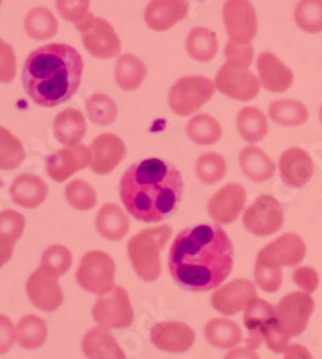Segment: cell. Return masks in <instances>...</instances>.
I'll return each instance as SVG.
<instances>
[{
    "label": "cell",
    "instance_id": "4",
    "mask_svg": "<svg viewBox=\"0 0 322 359\" xmlns=\"http://www.w3.org/2000/svg\"><path fill=\"white\" fill-rule=\"evenodd\" d=\"M171 226H156L140 231L128 243L130 264L142 280L155 282L161 274L160 253L171 237Z\"/></svg>",
    "mask_w": 322,
    "mask_h": 359
},
{
    "label": "cell",
    "instance_id": "33",
    "mask_svg": "<svg viewBox=\"0 0 322 359\" xmlns=\"http://www.w3.org/2000/svg\"><path fill=\"white\" fill-rule=\"evenodd\" d=\"M269 118L282 128H298L308 121L309 111L302 102L292 99L276 100L269 105Z\"/></svg>",
    "mask_w": 322,
    "mask_h": 359
},
{
    "label": "cell",
    "instance_id": "47",
    "mask_svg": "<svg viewBox=\"0 0 322 359\" xmlns=\"http://www.w3.org/2000/svg\"><path fill=\"white\" fill-rule=\"evenodd\" d=\"M253 46L252 43H237L227 41L224 47V57L227 63L239 65V67L250 68L253 62Z\"/></svg>",
    "mask_w": 322,
    "mask_h": 359
},
{
    "label": "cell",
    "instance_id": "41",
    "mask_svg": "<svg viewBox=\"0 0 322 359\" xmlns=\"http://www.w3.org/2000/svg\"><path fill=\"white\" fill-rule=\"evenodd\" d=\"M71 264H73V255L65 245H51L41 257V269L57 279L68 273Z\"/></svg>",
    "mask_w": 322,
    "mask_h": 359
},
{
    "label": "cell",
    "instance_id": "26",
    "mask_svg": "<svg viewBox=\"0 0 322 359\" xmlns=\"http://www.w3.org/2000/svg\"><path fill=\"white\" fill-rule=\"evenodd\" d=\"M95 227L97 232L103 238L118 242L129 232L130 222L121 206H118L116 203H105L98 210L95 217Z\"/></svg>",
    "mask_w": 322,
    "mask_h": 359
},
{
    "label": "cell",
    "instance_id": "3",
    "mask_svg": "<svg viewBox=\"0 0 322 359\" xmlns=\"http://www.w3.org/2000/svg\"><path fill=\"white\" fill-rule=\"evenodd\" d=\"M84 62L68 43H47L26 58L21 79L29 99L39 107L53 108L67 103L83 81Z\"/></svg>",
    "mask_w": 322,
    "mask_h": 359
},
{
    "label": "cell",
    "instance_id": "52",
    "mask_svg": "<svg viewBox=\"0 0 322 359\" xmlns=\"http://www.w3.org/2000/svg\"><path fill=\"white\" fill-rule=\"evenodd\" d=\"M222 359H261V358L258 356V353L252 350V348L243 346V348H232V350L229 351Z\"/></svg>",
    "mask_w": 322,
    "mask_h": 359
},
{
    "label": "cell",
    "instance_id": "35",
    "mask_svg": "<svg viewBox=\"0 0 322 359\" xmlns=\"http://www.w3.org/2000/svg\"><path fill=\"white\" fill-rule=\"evenodd\" d=\"M58 26L57 16L43 7L32 8L25 18L26 34L34 41L52 39L58 32Z\"/></svg>",
    "mask_w": 322,
    "mask_h": 359
},
{
    "label": "cell",
    "instance_id": "38",
    "mask_svg": "<svg viewBox=\"0 0 322 359\" xmlns=\"http://www.w3.org/2000/svg\"><path fill=\"white\" fill-rule=\"evenodd\" d=\"M227 172V163L224 156L215 151H208V154L200 155L195 161V174L200 179V182L206 184V186H213V184L220 182L224 179Z\"/></svg>",
    "mask_w": 322,
    "mask_h": 359
},
{
    "label": "cell",
    "instance_id": "20",
    "mask_svg": "<svg viewBox=\"0 0 322 359\" xmlns=\"http://www.w3.org/2000/svg\"><path fill=\"white\" fill-rule=\"evenodd\" d=\"M314 161L307 150L292 147L281 155L279 172L281 179L287 187L302 189L314 176Z\"/></svg>",
    "mask_w": 322,
    "mask_h": 359
},
{
    "label": "cell",
    "instance_id": "25",
    "mask_svg": "<svg viewBox=\"0 0 322 359\" xmlns=\"http://www.w3.org/2000/svg\"><path fill=\"white\" fill-rule=\"evenodd\" d=\"M87 134L86 118L78 108H67L58 113L53 121V135L60 144L73 147L78 145Z\"/></svg>",
    "mask_w": 322,
    "mask_h": 359
},
{
    "label": "cell",
    "instance_id": "30",
    "mask_svg": "<svg viewBox=\"0 0 322 359\" xmlns=\"http://www.w3.org/2000/svg\"><path fill=\"white\" fill-rule=\"evenodd\" d=\"M147 78V67L139 57L133 53H124L118 58L114 67V79L123 90L130 92L139 89Z\"/></svg>",
    "mask_w": 322,
    "mask_h": 359
},
{
    "label": "cell",
    "instance_id": "11",
    "mask_svg": "<svg viewBox=\"0 0 322 359\" xmlns=\"http://www.w3.org/2000/svg\"><path fill=\"white\" fill-rule=\"evenodd\" d=\"M229 41L237 43H252L258 32V18L250 0H226L222 7Z\"/></svg>",
    "mask_w": 322,
    "mask_h": 359
},
{
    "label": "cell",
    "instance_id": "32",
    "mask_svg": "<svg viewBox=\"0 0 322 359\" xmlns=\"http://www.w3.org/2000/svg\"><path fill=\"white\" fill-rule=\"evenodd\" d=\"M237 130L245 142H261L267 135V133H269L267 116L260 108L245 107L237 115Z\"/></svg>",
    "mask_w": 322,
    "mask_h": 359
},
{
    "label": "cell",
    "instance_id": "14",
    "mask_svg": "<svg viewBox=\"0 0 322 359\" xmlns=\"http://www.w3.org/2000/svg\"><path fill=\"white\" fill-rule=\"evenodd\" d=\"M90 149V170L98 176L110 174L118 168L126 156V144L116 134H100L92 140Z\"/></svg>",
    "mask_w": 322,
    "mask_h": 359
},
{
    "label": "cell",
    "instance_id": "19",
    "mask_svg": "<svg viewBox=\"0 0 322 359\" xmlns=\"http://www.w3.org/2000/svg\"><path fill=\"white\" fill-rule=\"evenodd\" d=\"M256 295V287L248 279H236L213 293L211 306L224 316H234L239 311H243L248 302Z\"/></svg>",
    "mask_w": 322,
    "mask_h": 359
},
{
    "label": "cell",
    "instance_id": "50",
    "mask_svg": "<svg viewBox=\"0 0 322 359\" xmlns=\"http://www.w3.org/2000/svg\"><path fill=\"white\" fill-rule=\"evenodd\" d=\"M16 341V327L12 319L5 314H0V355H5L12 350Z\"/></svg>",
    "mask_w": 322,
    "mask_h": 359
},
{
    "label": "cell",
    "instance_id": "22",
    "mask_svg": "<svg viewBox=\"0 0 322 359\" xmlns=\"http://www.w3.org/2000/svg\"><path fill=\"white\" fill-rule=\"evenodd\" d=\"M260 83L269 92H286L293 84V73L272 52H263L256 60Z\"/></svg>",
    "mask_w": 322,
    "mask_h": 359
},
{
    "label": "cell",
    "instance_id": "17",
    "mask_svg": "<svg viewBox=\"0 0 322 359\" xmlns=\"http://www.w3.org/2000/svg\"><path fill=\"white\" fill-rule=\"evenodd\" d=\"M90 166V149L83 144L65 147L47 158V174L55 182H63L79 172L84 168Z\"/></svg>",
    "mask_w": 322,
    "mask_h": 359
},
{
    "label": "cell",
    "instance_id": "23",
    "mask_svg": "<svg viewBox=\"0 0 322 359\" xmlns=\"http://www.w3.org/2000/svg\"><path fill=\"white\" fill-rule=\"evenodd\" d=\"M81 350L87 359H126L112 332L103 327L87 330L81 341Z\"/></svg>",
    "mask_w": 322,
    "mask_h": 359
},
{
    "label": "cell",
    "instance_id": "7",
    "mask_svg": "<svg viewBox=\"0 0 322 359\" xmlns=\"http://www.w3.org/2000/svg\"><path fill=\"white\" fill-rule=\"evenodd\" d=\"M86 50L92 57L110 60L121 53V41L113 26L105 18L87 13L79 23H76Z\"/></svg>",
    "mask_w": 322,
    "mask_h": 359
},
{
    "label": "cell",
    "instance_id": "51",
    "mask_svg": "<svg viewBox=\"0 0 322 359\" xmlns=\"http://www.w3.org/2000/svg\"><path fill=\"white\" fill-rule=\"evenodd\" d=\"M283 359H314L311 351L304 345L292 344L283 353Z\"/></svg>",
    "mask_w": 322,
    "mask_h": 359
},
{
    "label": "cell",
    "instance_id": "48",
    "mask_svg": "<svg viewBox=\"0 0 322 359\" xmlns=\"http://www.w3.org/2000/svg\"><path fill=\"white\" fill-rule=\"evenodd\" d=\"M16 78V55L10 43L0 39V84H10Z\"/></svg>",
    "mask_w": 322,
    "mask_h": 359
},
{
    "label": "cell",
    "instance_id": "10",
    "mask_svg": "<svg viewBox=\"0 0 322 359\" xmlns=\"http://www.w3.org/2000/svg\"><path fill=\"white\" fill-rule=\"evenodd\" d=\"M216 90L232 100L252 102L260 94V81L250 68L227 63L216 74Z\"/></svg>",
    "mask_w": 322,
    "mask_h": 359
},
{
    "label": "cell",
    "instance_id": "34",
    "mask_svg": "<svg viewBox=\"0 0 322 359\" xmlns=\"http://www.w3.org/2000/svg\"><path fill=\"white\" fill-rule=\"evenodd\" d=\"M185 48L190 58L196 62H210L216 57L220 48L216 32L208 28H194L185 39Z\"/></svg>",
    "mask_w": 322,
    "mask_h": 359
},
{
    "label": "cell",
    "instance_id": "27",
    "mask_svg": "<svg viewBox=\"0 0 322 359\" xmlns=\"http://www.w3.org/2000/svg\"><path fill=\"white\" fill-rule=\"evenodd\" d=\"M272 318H276V308L271 303L261 300L258 297H255L252 302H248L247 306L243 308V324L250 334L247 339L248 348L255 350V348L261 345V341H263L261 329Z\"/></svg>",
    "mask_w": 322,
    "mask_h": 359
},
{
    "label": "cell",
    "instance_id": "21",
    "mask_svg": "<svg viewBox=\"0 0 322 359\" xmlns=\"http://www.w3.org/2000/svg\"><path fill=\"white\" fill-rule=\"evenodd\" d=\"M189 13V0H150L145 7L144 20L154 31H168L182 21Z\"/></svg>",
    "mask_w": 322,
    "mask_h": 359
},
{
    "label": "cell",
    "instance_id": "37",
    "mask_svg": "<svg viewBox=\"0 0 322 359\" xmlns=\"http://www.w3.org/2000/svg\"><path fill=\"white\" fill-rule=\"evenodd\" d=\"M87 116L92 123L98 124V126H110L116 121L118 116V107L110 95L102 94H92L86 102Z\"/></svg>",
    "mask_w": 322,
    "mask_h": 359
},
{
    "label": "cell",
    "instance_id": "16",
    "mask_svg": "<svg viewBox=\"0 0 322 359\" xmlns=\"http://www.w3.org/2000/svg\"><path fill=\"white\" fill-rule=\"evenodd\" d=\"M26 293H28L32 306L41 311H57L63 303V290L58 284V279L47 274L41 268L32 271V274L28 277Z\"/></svg>",
    "mask_w": 322,
    "mask_h": 359
},
{
    "label": "cell",
    "instance_id": "45",
    "mask_svg": "<svg viewBox=\"0 0 322 359\" xmlns=\"http://www.w3.org/2000/svg\"><path fill=\"white\" fill-rule=\"evenodd\" d=\"M255 284L258 285L261 290L267 293H274L282 285V271L281 268H267V266H261L255 263Z\"/></svg>",
    "mask_w": 322,
    "mask_h": 359
},
{
    "label": "cell",
    "instance_id": "5",
    "mask_svg": "<svg viewBox=\"0 0 322 359\" xmlns=\"http://www.w3.org/2000/svg\"><path fill=\"white\" fill-rule=\"evenodd\" d=\"M215 90V83L205 76H184L169 89V108L174 115L190 116L210 102Z\"/></svg>",
    "mask_w": 322,
    "mask_h": 359
},
{
    "label": "cell",
    "instance_id": "1",
    "mask_svg": "<svg viewBox=\"0 0 322 359\" xmlns=\"http://www.w3.org/2000/svg\"><path fill=\"white\" fill-rule=\"evenodd\" d=\"M234 245L220 224H200L177 233L168 255L169 274L185 290L210 292L231 274Z\"/></svg>",
    "mask_w": 322,
    "mask_h": 359
},
{
    "label": "cell",
    "instance_id": "28",
    "mask_svg": "<svg viewBox=\"0 0 322 359\" xmlns=\"http://www.w3.org/2000/svg\"><path fill=\"white\" fill-rule=\"evenodd\" d=\"M239 165L245 176L253 182H264L274 176L276 163L260 147L248 145L240 151Z\"/></svg>",
    "mask_w": 322,
    "mask_h": 359
},
{
    "label": "cell",
    "instance_id": "18",
    "mask_svg": "<svg viewBox=\"0 0 322 359\" xmlns=\"http://www.w3.org/2000/svg\"><path fill=\"white\" fill-rule=\"evenodd\" d=\"M150 339L158 350L166 353H185L195 344V332L185 323L166 320L152 327Z\"/></svg>",
    "mask_w": 322,
    "mask_h": 359
},
{
    "label": "cell",
    "instance_id": "36",
    "mask_svg": "<svg viewBox=\"0 0 322 359\" xmlns=\"http://www.w3.org/2000/svg\"><path fill=\"white\" fill-rule=\"evenodd\" d=\"M185 133H187V137L195 144L213 145L221 140L222 129L217 119L206 115V113H200V115L190 118Z\"/></svg>",
    "mask_w": 322,
    "mask_h": 359
},
{
    "label": "cell",
    "instance_id": "2",
    "mask_svg": "<svg viewBox=\"0 0 322 359\" xmlns=\"http://www.w3.org/2000/svg\"><path fill=\"white\" fill-rule=\"evenodd\" d=\"M182 192V174L160 158L134 163L119 181L124 208L140 222H158L176 213Z\"/></svg>",
    "mask_w": 322,
    "mask_h": 359
},
{
    "label": "cell",
    "instance_id": "55",
    "mask_svg": "<svg viewBox=\"0 0 322 359\" xmlns=\"http://www.w3.org/2000/svg\"><path fill=\"white\" fill-rule=\"evenodd\" d=\"M0 5H2V0H0Z\"/></svg>",
    "mask_w": 322,
    "mask_h": 359
},
{
    "label": "cell",
    "instance_id": "24",
    "mask_svg": "<svg viewBox=\"0 0 322 359\" xmlns=\"http://www.w3.org/2000/svg\"><path fill=\"white\" fill-rule=\"evenodd\" d=\"M10 197L23 208H37L48 197V187L36 174H20L10 186Z\"/></svg>",
    "mask_w": 322,
    "mask_h": 359
},
{
    "label": "cell",
    "instance_id": "9",
    "mask_svg": "<svg viewBox=\"0 0 322 359\" xmlns=\"http://www.w3.org/2000/svg\"><path fill=\"white\" fill-rule=\"evenodd\" d=\"M243 226L253 236H272L283 226V208L272 195H260L243 213Z\"/></svg>",
    "mask_w": 322,
    "mask_h": 359
},
{
    "label": "cell",
    "instance_id": "44",
    "mask_svg": "<svg viewBox=\"0 0 322 359\" xmlns=\"http://www.w3.org/2000/svg\"><path fill=\"white\" fill-rule=\"evenodd\" d=\"M26 227L25 216L15 210H4L0 213V243L15 245L23 236Z\"/></svg>",
    "mask_w": 322,
    "mask_h": 359
},
{
    "label": "cell",
    "instance_id": "29",
    "mask_svg": "<svg viewBox=\"0 0 322 359\" xmlns=\"http://www.w3.org/2000/svg\"><path fill=\"white\" fill-rule=\"evenodd\" d=\"M206 341L217 350H226V348H236L243 340L242 329L236 320L226 318L211 319L205 325Z\"/></svg>",
    "mask_w": 322,
    "mask_h": 359
},
{
    "label": "cell",
    "instance_id": "15",
    "mask_svg": "<svg viewBox=\"0 0 322 359\" xmlns=\"http://www.w3.org/2000/svg\"><path fill=\"white\" fill-rule=\"evenodd\" d=\"M247 203V192L237 182L226 184L213 195L208 203V215L217 224H232L239 219Z\"/></svg>",
    "mask_w": 322,
    "mask_h": 359
},
{
    "label": "cell",
    "instance_id": "8",
    "mask_svg": "<svg viewBox=\"0 0 322 359\" xmlns=\"http://www.w3.org/2000/svg\"><path fill=\"white\" fill-rule=\"evenodd\" d=\"M98 327L103 329H126L134 323V309L130 304L126 288L114 285L112 292L102 295L92 308Z\"/></svg>",
    "mask_w": 322,
    "mask_h": 359
},
{
    "label": "cell",
    "instance_id": "6",
    "mask_svg": "<svg viewBox=\"0 0 322 359\" xmlns=\"http://www.w3.org/2000/svg\"><path fill=\"white\" fill-rule=\"evenodd\" d=\"M114 273L116 266L110 255L100 250H92L81 258L76 280L83 290L102 297L113 290Z\"/></svg>",
    "mask_w": 322,
    "mask_h": 359
},
{
    "label": "cell",
    "instance_id": "13",
    "mask_svg": "<svg viewBox=\"0 0 322 359\" xmlns=\"http://www.w3.org/2000/svg\"><path fill=\"white\" fill-rule=\"evenodd\" d=\"M276 316L287 329L290 337L302 335L308 327L309 318L314 313V300L309 293L290 292L277 303Z\"/></svg>",
    "mask_w": 322,
    "mask_h": 359
},
{
    "label": "cell",
    "instance_id": "40",
    "mask_svg": "<svg viewBox=\"0 0 322 359\" xmlns=\"http://www.w3.org/2000/svg\"><path fill=\"white\" fill-rule=\"evenodd\" d=\"M293 16L302 31L309 34L322 32V0H300Z\"/></svg>",
    "mask_w": 322,
    "mask_h": 359
},
{
    "label": "cell",
    "instance_id": "53",
    "mask_svg": "<svg viewBox=\"0 0 322 359\" xmlns=\"http://www.w3.org/2000/svg\"><path fill=\"white\" fill-rule=\"evenodd\" d=\"M13 255V245H4L0 243V269L8 263Z\"/></svg>",
    "mask_w": 322,
    "mask_h": 359
},
{
    "label": "cell",
    "instance_id": "31",
    "mask_svg": "<svg viewBox=\"0 0 322 359\" xmlns=\"http://www.w3.org/2000/svg\"><path fill=\"white\" fill-rule=\"evenodd\" d=\"M48 335L47 323L36 314H26L16 324V344L23 350H37L46 345Z\"/></svg>",
    "mask_w": 322,
    "mask_h": 359
},
{
    "label": "cell",
    "instance_id": "46",
    "mask_svg": "<svg viewBox=\"0 0 322 359\" xmlns=\"http://www.w3.org/2000/svg\"><path fill=\"white\" fill-rule=\"evenodd\" d=\"M90 0H57L55 7L63 20L79 23L89 13Z\"/></svg>",
    "mask_w": 322,
    "mask_h": 359
},
{
    "label": "cell",
    "instance_id": "49",
    "mask_svg": "<svg viewBox=\"0 0 322 359\" xmlns=\"http://www.w3.org/2000/svg\"><path fill=\"white\" fill-rule=\"evenodd\" d=\"M293 282L304 293H313L319 287V274L318 271L311 266H298L293 273Z\"/></svg>",
    "mask_w": 322,
    "mask_h": 359
},
{
    "label": "cell",
    "instance_id": "54",
    "mask_svg": "<svg viewBox=\"0 0 322 359\" xmlns=\"http://www.w3.org/2000/svg\"><path fill=\"white\" fill-rule=\"evenodd\" d=\"M319 121L322 123V105H321V108H319Z\"/></svg>",
    "mask_w": 322,
    "mask_h": 359
},
{
    "label": "cell",
    "instance_id": "43",
    "mask_svg": "<svg viewBox=\"0 0 322 359\" xmlns=\"http://www.w3.org/2000/svg\"><path fill=\"white\" fill-rule=\"evenodd\" d=\"M261 337H263V341L267 345V348L272 353H286V350L290 346V334H288L287 329L283 327L279 319L272 318L271 320L263 325L261 329Z\"/></svg>",
    "mask_w": 322,
    "mask_h": 359
},
{
    "label": "cell",
    "instance_id": "42",
    "mask_svg": "<svg viewBox=\"0 0 322 359\" xmlns=\"http://www.w3.org/2000/svg\"><path fill=\"white\" fill-rule=\"evenodd\" d=\"M65 198L74 210L89 211L97 205L95 189L83 179H74L65 187Z\"/></svg>",
    "mask_w": 322,
    "mask_h": 359
},
{
    "label": "cell",
    "instance_id": "39",
    "mask_svg": "<svg viewBox=\"0 0 322 359\" xmlns=\"http://www.w3.org/2000/svg\"><path fill=\"white\" fill-rule=\"evenodd\" d=\"M26 158L23 144L8 129L0 126V170L13 171Z\"/></svg>",
    "mask_w": 322,
    "mask_h": 359
},
{
    "label": "cell",
    "instance_id": "12",
    "mask_svg": "<svg viewBox=\"0 0 322 359\" xmlns=\"http://www.w3.org/2000/svg\"><path fill=\"white\" fill-rule=\"evenodd\" d=\"M307 257V243L298 233L287 232L260 250L256 264L267 268L298 266Z\"/></svg>",
    "mask_w": 322,
    "mask_h": 359
}]
</instances>
